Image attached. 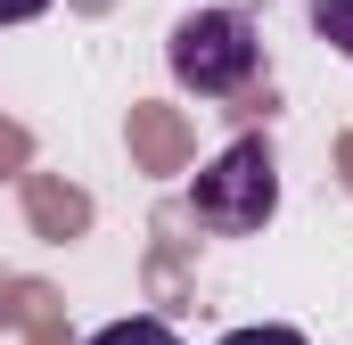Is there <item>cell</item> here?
Returning a JSON list of instances; mask_svg holds the SVG:
<instances>
[{"label": "cell", "mask_w": 353, "mask_h": 345, "mask_svg": "<svg viewBox=\"0 0 353 345\" xmlns=\"http://www.w3.org/2000/svg\"><path fill=\"white\" fill-rule=\"evenodd\" d=\"M189 214L214 230V239H247L279 214V172H271L263 140H230L214 165L189 181Z\"/></svg>", "instance_id": "6da1fadb"}, {"label": "cell", "mask_w": 353, "mask_h": 345, "mask_svg": "<svg viewBox=\"0 0 353 345\" xmlns=\"http://www.w3.org/2000/svg\"><path fill=\"white\" fill-rule=\"evenodd\" d=\"M255 66H263V41H255V25L239 8H197V17L173 25V83L181 90L230 99V90L255 83Z\"/></svg>", "instance_id": "7a4b0ae2"}, {"label": "cell", "mask_w": 353, "mask_h": 345, "mask_svg": "<svg viewBox=\"0 0 353 345\" xmlns=\"http://www.w3.org/2000/svg\"><path fill=\"white\" fill-rule=\"evenodd\" d=\"M90 345H181V337L165 329V321H148V313H132V321H107V329H99Z\"/></svg>", "instance_id": "3957f363"}, {"label": "cell", "mask_w": 353, "mask_h": 345, "mask_svg": "<svg viewBox=\"0 0 353 345\" xmlns=\"http://www.w3.org/2000/svg\"><path fill=\"white\" fill-rule=\"evenodd\" d=\"M312 33L353 58V0H312Z\"/></svg>", "instance_id": "277c9868"}, {"label": "cell", "mask_w": 353, "mask_h": 345, "mask_svg": "<svg viewBox=\"0 0 353 345\" xmlns=\"http://www.w3.org/2000/svg\"><path fill=\"white\" fill-rule=\"evenodd\" d=\"M222 345H312L304 329H279V321H255V329H230Z\"/></svg>", "instance_id": "5b68a950"}, {"label": "cell", "mask_w": 353, "mask_h": 345, "mask_svg": "<svg viewBox=\"0 0 353 345\" xmlns=\"http://www.w3.org/2000/svg\"><path fill=\"white\" fill-rule=\"evenodd\" d=\"M50 0H0V25H25V17H41Z\"/></svg>", "instance_id": "8992f818"}]
</instances>
